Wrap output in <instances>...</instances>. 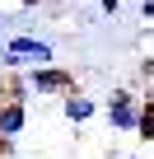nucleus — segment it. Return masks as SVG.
I'll list each match as a JSON object with an SVG mask.
<instances>
[{
	"instance_id": "9b49d317",
	"label": "nucleus",
	"mask_w": 154,
	"mask_h": 159,
	"mask_svg": "<svg viewBox=\"0 0 154 159\" xmlns=\"http://www.w3.org/2000/svg\"><path fill=\"white\" fill-rule=\"evenodd\" d=\"M121 159H135V154H121Z\"/></svg>"
},
{
	"instance_id": "f257e3e1",
	"label": "nucleus",
	"mask_w": 154,
	"mask_h": 159,
	"mask_svg": "<svg viewBox=\"0 0 154 159\" xmlns=\"http://www.w3.org/2000/svg\"><path fill=\"white\" fill-rule=\"evenodd\" d=\"M33 66H56V47L37 33H14L10 42H0V75L10 70H33Z\"/></svg>"
},
{
	"instance_id": "423d86ee",
	"label": "nucleus",
	"mask_w": 154,
	"mask_h": 159,
	"mask_svg": "<svg viewBox=\"0 0 154 159\" xmlns=\"http://www.w3.org/2000/svg\"><path fill=\"white\" fill-rule=\"evenodd\" d=\"M33 89H28V70H10L5 75V103H28Z\"/></svg>"
},
{
	"instance_id": "6e6552de",
	"label": "nucleus",
	"mask_w": 154,
	"mask_h": 159,
	"mask_svg": "<svg viewBox=\"0 0 154 159\" xmlns=\"http://www.w3.org/2000/svg\"><path fill=\"white\" fill-rule=\"evenodd\" d=\"M98 10H103V14H112V19H117V14H121V0H98Z\"/></svg>"
},
{
	"instance_id": "0eeeda50",
	"label": "nucleus",
	"mask_w": 154,
	"mask_h": 159,
	"mask_svg": "<svg viewBox=\"0 0 154 159\" xmlns=\"http://www.w3.org/2000/svg\"><path fill=\"white\" fill-rule=\"evenodd\" d=\"M140 84H154V56L140 61Z\"/></svg>"
},
{
	"instance_id": "9d476101",
	"label": "nucleus",
	"mask_w": 154,
	"mask_h": 159,
	"mask_svg": "<svg viewBox=\"0 0 154 159\" xmlns=\"http://www.w3.org/2000/svg\"><path fill=\"white\" fill-rule=\"evenodd\" d=\"M0 103H5V75H0Z\"/></svg>"
},
{
	"instance_id": "20e7f679",
	"label": "nucleus",
	"mask_w": 154,
	"mask_h": 159,
	"mask_svg": "<svg viewBox=\"0 0 154 159\" xmlns=\"http://www.w3.org/2000/svg\"><path fill=\"white\" fill-rule=\"evenodd\" d=\"M61 112H65V122H70V126H84V122H94V117L103 112V103H98V98H89V94H80V89H70V94L61 98Z\"/></svg>"
},
{
	"instance_id": "39448f33",
	"label": "nucleus",
	"mask_w": 154,
	"mask_h": 159,
	"mask_svg": "<svg viewBox=\"0 0 154 159\" xmlns=\"http://www.w3.org/2000/svg\"><path fill=\"white\" fill-rule=\"evenodd\" d=\"M24 126H28V103H0V136L14 140Z\"/></svg>"
},
{
	"instance_id": "1a4fd4ad",
	"label": "nucleus",
	"mask_w": 154,
	"mask_h": 159,
	"mask_svg": "<svg viewBox=\"0 0 154 159\" xmlns=\"http://www.w3.org/2000/svg\"><path fill=\"white\" fill-rule=\"evenodd\" d=\"M140 14H145V24H154V0H140Z\"/></svg>"
},
{
	"instance_id": "f03ea898",
	"label": "nucleus",
	"mask_w": 154,
	"mask_h": 159,
	"mask_svg": "<svg viewBox=\"0 0 154 159\" xmlns=\"http://www.w3.org/2000/svg\"><path fill=\"white\" fill-rule=\"evenodd\" d=\"M103 117H108L112 131L131 136V131L140 126V94H135V89H112L108 103H103Z\"/></svg>"
},
{
	"instance_id": "7ed1b4c3",
	"label": "nucleus",
	"mask_w": 154,
	"mask_h": 159,
	"mask_svg": "<svg viewBox=\"0 0 154 159\" xmlns=\"http://www.w3.org/2000/svg\"><path fill=\"white\" fill-rule=\"evenodd\" d=\"M28 89H33V98H65L75 89V75L65 66H33L28 70Z\"/></svg>"
}]
</instances>
